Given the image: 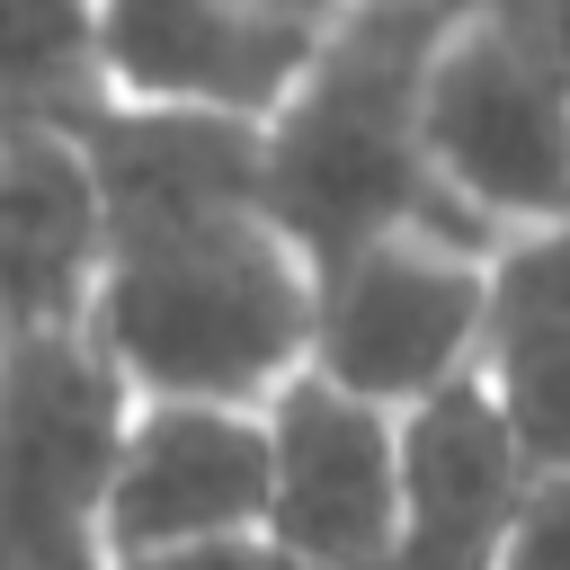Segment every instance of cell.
Instances as JSON below:
<instances>
[{
  "label": "cell",
  "instance_id": "cell-1",
  "mask_svg": "<svg viewBox=\"0 0 570 570\" xmlns=\"http://www.w3.org/2000/svg\"><path fill=\"white\" fill-rule=\"evenodd\" d=\"M80 330L125 392L267 401L285 374H303L312 258L267 214V196L116 214Z\"/></svg>",
  "mask_w": 570,
  "mask_h": 570
},
{
  "label": "cell",
  "instance_id": "cell-2",
  "mask_svg": "<svg viewBox=\"0 0 570 570\" xmlns=\"http://www.w3.org/2000/svg\"><path fill=\"white\" fill-rule=\"evenodd\" d=\"M445 9L454 0H347L321 27L303 80L258 116V187L303 258L392 223H454L419 142V80Z\"/></svg>",
  "mask_w": 570,
  "mask_h": 570
},
{
  "label": "cell",
  "instance_id": "cell-3",
  "mask_svg": "<svg viewBox=\"0 0 570 570\" xmlns=\"http://www.w3.org/2000/svg\"><path fill=\"white\" fill-rule=\"evenodd\" d=\"M419 142L472 240L570 223V80L499 0L445 9L419 80Z\"/></svg>",
  "mask_w": 570,
  "mask_h": 570
},
{
  "label": "cell",
  "instance_id": "cell-4",
  "mask_svg": "<svg viewBox=\"0 0 570 570\" xmlns=\"http://www.w3.org/2000/svg\"><path fill=\"white\" fill-rule=\"evenodd\" d=\"M125 383L80 321L0 330V570H107Z\"/></svg>",
  "mask_w": 570,
  "mask_h": 570
},
{
  "label": "cell",
  "instance_id": "cell-5",
  "mask_svg": "<svg viewBox=\"0 0 570 570\" xmlns=\"http://www.w3.org/2000/svg\"><path fill=\"white\" fill-rule=\"evenodd\" d=\"M481 267H490V240L454 223H392V232H365L312 258L303 365L383 410H419L428 392L472 374Z\"/></svg>",
  "mask_w": 570,
  "mask_h": 570
},
{
  "label": "cell",
  "instance_id": "cell-6",
  "mask_svg": "<svg viewBox=\"0 0 570 570\" xmlns=\"http://www.w3.org/2000/svg\"><path fill=\"white\" fill-rule=\"evenodd\" d=\"M401 525V410L285 374L267 392V517L258 534L303 570H383Z\"/></svg>",
  "mask_w": 570,
  "mask_h": 570
},
{
  "label": "cell",
  "instance_id": "cell-7",
  "mask_svg": "<svg viewBox=\"0 0 570 570\" xmlns=\"http://www.w3.org/2000/svg\"><path fill=\"white\" fill-rule=\"evenodd\" d=\"M267 517V401L134 392L107 454V561L258 534Z\"/></svg>",
  "mask_w": 570,
  "mask_h": 570
},
{
  "label": "cell",
  "instance_id": "cell-8",
  "mask_svg": "<svg viewBox=\"0 0 570 570\" xmlns=\"http://www.w3.org/2000/svg\"><path fill=\"white\" fill-rule=\"evenodd\" d=\"M321 27L276 0H98V80L107 98L258 125L303 80Z\"/></svg>",
  "mask_w": 570,
  "mask_h": 570
},
{
  "label": "cell",
  "instance_id": "cell-9",
  "mask_svg": "<svg viewBox=\"0 0 570 570\" xmlns=\"http://www.w3.org/2000/svg\"><path fill=\"white\" fill-rule=\"evenodd\" d=\"M534 490V463L499 401L463 374L401 410V525L383 570H499V543Z\"/></svg>",
  "mask_w": 570,
  "mask_h": 570
},
{
  "label": "cell",
  "instance_id": "cell-10",
  "mask_svg": "<svg viewBox=\"0 0 570 570\" xmlns=\"http://www.w3.org/2000/svg\"><path fill=\"white\" fill-rule=\"evenodd\" d=\"M472 383L499 401L534 472H570V223L490 240Z\"/></svg>",
  "mask_w": 570,
  "mask_h": 570
},
{
  "label": "cell",
  "instance_id": "cell-11",
  "mask_svg": "<svg viewBox=\"0 0 570 570\" xmlns=\"http://www.w3.org/2000/svg\"><path fill=\"white\" fill-rule=\"evenodd\" d=\"M98 187L71 125L0 116V330H62L98 285Z\"/></svg>",
  "mask_w": 570,
  "mask_h": 570
},
{
  "label": "cell",
  "instance_id": "cell-12",
  "mask_svg": "<svg viewBox=\"0 0 570 570\" xmlns=\"http://www.w3.org/2000/svg\"><path fill=\"white\" fill-rule=\"evenodd\" d=\"M98 80V0H0V116L71 125Z\"/></svg>",
  "mask_w": 570,
  "mask_h": 570
},
{
  "label": "cell",
  "instance_id": "cell-13",
  "mask_svg": "<svg viewBox=\"0 0 570 570\" xmlns=\"http://www.w3.org/2000/svg\"><path fill=\"white\" fill-rule=\"evenodd\" d=\"M499 570H570V472H534V490L499 543Z\"/></svg>",
  "mask_w": 570,
  "mask_h": 570
},
{
  "label": "cell",
  "instance_id": "cell-14",
  "mask_svg": "<svg viewBox=\"0 0 570 570\" xmlns=\"http://www.w3.org/2000/svg\"><path fill=\"white\" fill-rule=\"evenodd\" d=\"M107 570H303L294 552H276L267 534H223V543H178V552H134Z\"/></svg>",
  "mask_w": 570,
  "mask_h": 570
},
{
  "label": "cell",
  "instance_id": "cell-15",
  "mask_svg": "<svg viewBox=\"0 0 570 570\" xmlns=\"http://www.w3.org/2000/svg\"><path fill=\"white\" fill-rule=\"evenodd\" d=\"M499 9H508V18L543 45V62L570 80V0H499Z\"/></svg>",
  "mask_w": 570,
  "mask_h": 570
}]
</instances>
